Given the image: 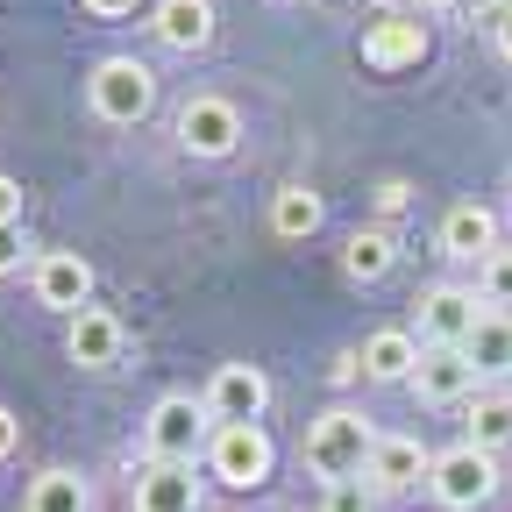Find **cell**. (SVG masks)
Wrapping results in <instances>:
<instances>
[{
	"label": "cell",
	"mask_w": 512,
	"mask_h": 512,
	"mask_svg": "<svg viewBox=\"0 0 512 512\" xmlns=\"http://www.w3.org/2000/svg\"><path fill=\"white\" fill-rule=\"evenodd\" d=\"M441 8H456V0H406V15H441Z\"/></svg>",
	"instance_id": "cell-31"
},
{
	"label": "cell",
	"mask_w": 512,
	"mask_h": 512,
	"mask_svg": "<svg viewBox=\"0 0 512 512\" xmlns=\"http://www.w3.org/2000/svg\"><path fill=\"white\" fill-rule=\"evenodd\" d=\"M484 8H512V0H484Z\"/></svg>",
	"instance_id": "cell-32"
},
{
	"label": "cell",
	"mask_w": 512,
	"mask_h": 512,
	"mask_svg": "<svg viewBox=\"0 0 512 512\" xmlns=\"http://www.w3.org/2000/svg\"><path fill=\"white\" fill-rule=\"evenodd\" d=\"M128 498H136V512H207L200 505V477H192L185 463H143Z\"/></svg>",
	"instance_id": "cell-15"
},
{
	"label": "cell",
	"mask_w": 512,
	"mask_h": 512,
	"mask_svg": "<svg viewBox=\"0 0 512 512\" xmlns=\"http://www.w3.org/2000/svg\"><path fill=\"white\" fill-rule=\"evenodd\" d=\"M207 441H214V420L192 392H164L150 413H143V463H185L200 470L207 463Z\"/></svg>",
	"instance_id": "cell-2"
},
{
	"label": "cell",
	"mask_w": 512,
	"mask_h": 512,
	"mask_svg": "<svg viewBox=\"0 0 512 512\" xmlns=\"http://www.w3.org/2000/svg\"><path fill=\"white\" fill-rule=\"evenodd\" d=\"M121 349H128V328H121L107 306H86V313L64 320V356H72L79 370H114Z\"/></svg>",
	"instance_id": "cell-13"
},
{
	"label": "cell",
	"mask_w": 512,
	"mask_h": 512,
	"mask_svg": "<svg viewBox=\"0 0 512 512\" xmlns=\"http://www.w3.org/2000/svg\"><path fill=\"white\" fill-rule=\"evenodd\" d=\"M278 470V441L264 434V420H249V427H214L207 441V477L228 484V491H256V484H271Z\"/></svg>",
	"instance_id": "cell-5"
},
{
	"label": "cell",
	"mask_w": 512,
	"mask_h": 512,
	"mask_svg": "<svg viewBox=\"0 0 512 512\" xmlns=\"http://www.w3.org/2000/svg\"><path fill=\"white\" fill-rule=\"evenodd\" d=\"M200 406H207L214 427H249V420H264V406H271V377L256 370V363H221L207 377Z\"/></svg>",
	"instance_id": "cell-8"
},
{
	"label": "cell",
	"mask_w": 512,
	"mask_h": 512,
	"mask_svg": "<svg viewBox=\"0 0 512 512\" xmlns=\"http://www.w3.org/2000/svg\"><path fill=\"white\" fill-rule=\"evenodd\" d=\"M79 8H86V15H100V22H121V15H136L143 0H79Z\"/></svg>",
	"instance_id": "cell-27"
},
{
	"label": "cell",
	"mask_w": 512,
	"mask_h": 512,
	"mask_svg": "<svg viewBox=\"0 0 512 512\" xmlns=\"http://www.w3.org/2000/svg\"><path fill=\"white\" fill-rule=\"evenodd\" d=\"M505 192H512V178H505Z\"/></svg>",
	"instance_id": "cell-34"
},
{
	"label": "cell",
	"mask_w": 512,
	"mask_h": 512,
	"mask_svg": "<svg viewBox=\"0 0 512 512\" xmlns=\"http://www.w3.org/2000/svg\"><path fill=\"white\" fill-rule=\"evenodd\" d=\"M171 128H178V150L185 157L214 164V157H235V143H242V107L228 93H192Z\"/></svg>",
	"instance_id": "cell-6"
},
{
	"label": "cell",
	"mask_w": 512,
	"mask_h": 512,
	"mask_svg": "<svg viewBox=\"0 0 512 512\" xmlns=\"http://www.w3.org/2000/svg\"><path fill=\"white\" fill-rule=\"evenodd\" d=\"M0 221H22V178L0 171Z\"/></svg>",
	"instance_id": "cell-28"
},
{
	"label": "cell",
	"mask_w": 512,
	"mask_h": 512,
	"mask_svg": "<svg viewBox=\"0 0 512 512\" xmlns=\"http://www.w3.org/2000/svg\"><path fill=\"white\" fill-rule=\"evenodd\" d=\"M491 50L512 64V8H491Z\"/></svg>",
	"instance_id": "cell-26"
},
{
	"label": "cell",
	"mask_w": 512,
	"mask_h": 512,
	"mask_svg": "<svg viewBox=\"0 0 512 512\" xmlns=\"http://www.w3.org/2000/svg\"><path fill=\"white\" fill-rule=\"evenodd\" d=\"M463 356L477 363L484 384H505V377H512V313H484L477 335L463 342Z\"/></svg>",
	"instance_id": "cell-20"
},
{
	"label": "cell",
	"mask_w": 512,
	"mask_h": 512,
	"mask_svg": "<svg viewBox=\"0 0 512 512\" xmlns=\"http://www.w3.org/2000/svg\"><path fill=\"white\" fill-rule=\"evenodd\" d=\"M22 512H93V484H86L72 463H50V470L29 477Z\"/></svg>",
	"instance_id": "cell-18"
},
{
	"label": "cell",
	"mask_w": 512,
	"mask_h": 512,
	"mask_svg": "<svg viewBox=\"0 0 512 512\" xmlns=\"http://www.w3.org/2000/svg\"><path fill=\"white\" fill-rule=\"evenodd\" d=\"M320 512H377V491L363 477H342V484L320 491Z\"/></svg>",
	"instance_id": "cell-25"
},
{
	"label": "cell",
	"mask_w": 512,
	"mask_h": 512,
	"mask_svg": "<svg viewBox=\"0 0 512 512\" xmlns=\"http://www.w3.org/2000/svg\"><path fill=\"white\" fill-rule=\"evenodd\" d=\"M463 441H477V448H512V392H477L470 399V434Z\"/></svg>",
	"instance_id": "cell-22"
},
{
	"label": "cell",
	"mask_w": 512,
	"mask_h": 512,
	"mask_svg": "<svg viewBox=\"0 0 512 512\" xmlns=\"http://www.w3.org/2000/svg\"><path fill=\"white\" fill-rule=\"evenodd\" d=\"M477 299H484L491 313H512V249H505V242L477 264Z\"/></svg>",
	"instance_id": "cell-23"
},
{
	"label": "cell",
	"mask_w": 512,
	"mask_h": 512,
	"mask_svg": "<svg viewBox=\"0 0 512 512\" xmlns=\"http://www.w3.org/2000/svg\"><path fill=\"white\" fill-rule=\"evenodd\" d=\"M392 264H399V235H392V228H356V235L342 242V271H349L356 285L392 278Z\"/></svg>",
	"instance_id": "cell-19"
},
{
	"label": "cell",
	"mask_w": 512,
	"mask_h": 512,
	"mask_svg": "<svg viewBox=\"0 0 512 512\" xmlns=\"http://www.w3.org/2000/svg\"><path fill=\"white\" fill-rule=\"evenodd\" d=\"M427 50H434V36H427V22L420 15H377L370 29H363V64H370V72H384V79H392V72H420V64H427Z\"/></svg>",
	"instance_id": "cell-9"
},
{
	"label": "cell",
	"mask_w": 512,
	"mask_h": 512,
	"mask_svg": "<svg viewBox=\"0 0 512 512\" xmlns=\"http://www.w3.org/2000/svg\"><path fill=\"white\" fill-rule=\"evenodd\" d=\"M29 278H36V306H50L64 320L93 306V264H86L79 249H43Z\"/></svg>",
	"instance_id": "cell-11"
},
{
	"label": "cell",
	"mask_w": 512,
	"mask_h": 512,
	"mask_svg": "<svg viewBox=\"0 0 512 512\" xmlns=\"http://www.w3.org/2000/svg\"><path fill=\"white\" fill-rule=\"evenodd\" d=\"M399 207H406V185H399V178L377 185V214H399Z\"/></svg>",
	"instance_id": "cell-30"
},
{
	"label": "cell",
	"mask_w": 512,
	"mask_h": 512,
	"mask_svg": "<svg viewBox=\"0 0 512 512\" xmlns=\"http://www.w3.org/2000/svg\"><path fill=\"white\" fill-rule=\"evenodd\" d=\"M363 377L370 384H413V370H420V335L413 328H377V335H363Z\"/></svg>",
	"instance_id": "cell-17"
},
{
	"label": "cell",
	"mask_w": 512,
	"mask_h": 512,
	"mask_svg": "<svg viewBox=\"0 0 512 512\" xmlns=\"http://www.w3.org/2000/svg\"><path fill=\"white\" fill-rule=\"evenodd\" d=\"M434 242H441L448 264H484V256L498 249V214L477 207V200H456V207L441 214V235Z\"/></svg>",
	"instance_id": "cell-14"
},
{
	"label": "cell",
	"mask_w": 512,
	"mask_h": 512,
	"mask_svg": "<svg viewBox=\"0 0 512 512\" xmlns=\"http://www.w3.org/2000/svg\"><path fill=\"white\" fill-rule=\"evenodd\" d=\"M342 8H363V0H342Z\"/></svg>",
	"instance_id": "cell-33"
},
{
	"label": "cell",
	"mask_w": 512,
	"mask_h": 512,
	"mask_svg": "<svg viewBox=\"0 0 512 512\" xmlns=\"http://www.w3.org/2000/svg\"><path fill=\"white\" fill-rule=\"evenodd\" d=\"M86 107L107 128H136V121L157 114V72L143 57H100L86 72Z\"/></svg>",
	"instance_id": "cell-3"
},
{
	"label": "cell",
	"mask_w": 512,
	"mask_h": 512,
	"mask_svg": "<svg viewBox=\"0 0 512 512\" xmlns=\"http://www.w3.org/2000/svg\"><path fill=\"white\" fill-rule=\"evenodd\" d=\"M150 36H157L164 50H178V57L207 50V43H214V0H157Z\"/></svg>",
	"instance_id": "cell-16"
},
{
	"label": "cell",
	"mask_w": 512,
	"mask_h": 512,
	"mask_svg": "<svg viewBox=\"0 0 512 512\" xmlns=\"http://www.w3.org/2000/svg\"><path fill=\"white\" fill-rule=\"evenodd\" d=\"M36 271V242H29V228L22 221H0V278H15V271Z\"/></svg>",
	"instance_id": "cell-24"
},
{
	"label": "cell",
	"mask_w": 512,
	"mask_h": 512,
	"mask_svg": "<svg viewBox=\"0 0 512 512\" xmlns=\"http://www.w3.org/2000/svg\"><path fill=\"white\" fill-rule=\"evenodd\" d=\"M320 221H328V200H320L313 185H278V192H271V235L306 242Z\"/></svg>",
	"instance_id": "cell-21"
},
{
	"label": "cell",
	"mask_w": 512,
	"mask_h": 512,
	"mask_svg": "<svg viewBox=\"0 0 512 512\" xmlns=\"http://www.w3.org/2000/svg\"><path fill=\"white\" fill-rule=\"evenodd\" d=\"M15 448H22V420H15L8 406H0V463H8V456H15Z\"/></svg>",
	"instance_id": "cell-29"
},
{
	"label": "cell",
	"mask_w": 512,
	"mask_h": 512,
	"mask_svg": "<svg viewBox=\"0 0 512 512\" xmlns=\"http://www.w3.org/2000/svg\"><path fill=\"white\" fill-rule=\"evenodd\" d=\"M427 470H434V448H427L420 434H377L370 463H363V484H370L377 498H399V491L427 484Z\"/></svg>",
	"instance_id": "cell-10"
},
{
	"label": "cell",
	"mask_w": 512,
	"mask_h": 512,
	"mask_svg": "<svg viewBox=\"0 0 512 512\" xmlns=\"http://www.w3.org/2000/svg\"><path fill=\"white\" fill-rule=\"evenodd\" d=\"M484 313H491V306L477 299V285H427L413 335H420V349H463V342L477 335Z\"/></svg>",
	"instance_id": "cell-7"
},
{
	"label": "cell",
	"mask_w": 512,
	"mask_h": 512,
	"mask_svg": "<svg viewBox=\"0 0 512 512\" xmlns=\"http://www.w3.org/2000/svg\"><path fill=\"white\" fill-rule=\"evenodd\" d=\"M406 392H413L420 406H463V399L484 392V377H477V363H470L463 349H420V370H413Z\"/></svg>",
	"instance_id": "cell-12"
},
{
	"label": "cell",
	"mask_w": 512,
	"mask_h": 512,
	"mask_svg": "<svg viewBox=\"0 0 512 512\" xmlns=\"http://www.w3.org/2000/svg\"><path fill=\"white\" fill-rule=\"evenodd\" d=\"M498 484H505V477H498V456H491V448H477V441L441 448L434 470H427V491H434L448 512H477V505H491Z\"/></svg>",
	"instance_id": "cell-4"
},
{
	"label": "cell",
	"mask_w": 512,
	"mask_h": 512,
	"mask_svg": "<svg viewBox=\"0 0 512 512\" xmlns=\"http://www.w3.org/2000/svg\"><path fill=\"white\" fill-rule=\"evenodd\" d=\"M370 448H377V427H370V413H356V406H328V413L306 420V470H313L320 484L363 477Z\"/></svg>",
	"instance_id": "cell-1"
}]
</instances>
